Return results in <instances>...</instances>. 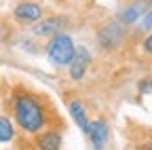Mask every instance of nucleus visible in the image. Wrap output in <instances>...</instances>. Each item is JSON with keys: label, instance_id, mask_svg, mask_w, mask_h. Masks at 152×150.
<instances>
[{"label": "nucleus", "instance_id": "f257e3e1", "mask_svg": "<svg viewBox=\"0 0 152 150\" xmlns=\"http://www.w3.org/2000/svg\"><path fill=\"white\" fill-rule=\"evenodd\" d=\"M13 116L17 127L28 135L40 133L47 125V110L40 102V97L26 91H17L13 97Z\"/></svg>", "mask_w": 152, "mask_h": 150}, {"label": "nucleus", "instance_id": "f03ea898", "mask_svg": "<svg viewBox=\"0 0 152 150\" xmlns=\"http://www.w3.org/2000/svg\"><path fill=\"white\" fill-rule=\"evenodd\" d=\"M74 51H76V45H74V38L70 34H55L51 36V40L47 45V55H49V61L55 64V66H68L74 57Z\"/></svg>", "mask_w": 152, "mask_h": 150}, {"label": "nucleus", "instance_id": "7ed1b4c3", "mask_svg": "<svg viewBox=\"0 0 152 150\" xmlns=\"http://www.w3.org/2000/svg\"><path fill=\"white\" fill-rule=\"evenodd\" d=\"M95 40H97V47L104 49V51H114L118 49L125 40V26L121 21H112L108 26H104L97 36H95Z\"/></svg>", "mask_w": 152, "mask_h": 150}, {"label": "nucleus", "instance_id": "20e7f679", "mask_svg": "<svg viewBox=\"0 0 152 150\" xmlns=\"http://www.w3.org/2000/svg\"><path fill=\"white\" fill-rule=\"evenodd\" d=\"M89 66H91V53H89V49H87V47H76L74 57H72V61L68 64L72 80H76V83L83 80V78L87 76Z\"/></svg>", "mask_w": 152, "mask_h": 150}, {"label": "nucleus", "instance_id": "39448f33", "mask_svg": "<svg viewBox=\"0 0 152 150\" xmlns=\"http://www.w3.org/2000/svg\"><path fill=\"white\" fill-rule=\"evenodd\" d=\"M150 9H152V0H135V2L127 4L125 9H121L118 21H121L123 26H131V23L140 21Z\"/></svg>", "mask_w": 152, "mask_h": 150}, {"label": "nucleus", "instance_id": "423d86ee", "mask_svg": "<svg viewBox=\"0 0 152 150\" xmlns=\"http://www.w3.org/2000/svg\"><path fill=\"white\" fill-rule=\"evenodd\" d=\"M68 26V17L61 15H55V17H47V19L36 21V26L32 28L34 36H55V34H61V30Z\"/></svg>", "mask_w": 152, "mask_h": 150}, {"label": "nucleus", "instance_id": "0eeeda50", "mask_svg": "<svg viewBox=\"0 0 152 150\" xmlns=\"http://www.w3.org/2000/svg\"><path fill=\"white\" fill-rule=\"evenodd\" d=\"M108 135H110V129H108V123L104 119L91 121L89 131H87V138H89L93 150H104L106 144H108Z\"/></svg>", "mask_w": 152, "mask_h": 150}, {"label": "nucleus", "instance_id": "6e6552de", "mask_svg": "<svg viewBox=\"0 0 152 150\" xmlns=\"http://www.w3.org/2000/svg\"><path fill=\"white\" fill-rule=\"evenodd\" d=\"M13 15H15V19L21 21V23H36V21L42 19V9L38 4H34V2H21V4L15 7Z\"/></svg>", "mask_w": 152, "mask_h": 150}, {"label": "nucleus", "instance_id": "1a4fd4ad", "mask_svg": "<svg viewBox=\"0 0 152 150\" xmlns=\"http://www.w3.org/2000/svg\"><path fill=\"white\" fill-rule=\"evenodd\" d=\"M68 108H70V116L74 119V123L78 125V129L87 135L91 121H89V116H87V110H85L83 102H78V100H70V102H68Z\"/></svg>", "mask_w": 152, "mask_h": 150}, {"label": "nucleus", "instance_id": "9d476101", "mask_svg": "<svg viewBox=\"0 0 152 150\" xmlns=\"http://www.w3.org/2000/svg\"><path fill=\"white\" fill-rule=\"evenodd\" d=\"M38 150H61V135L57 131H40L36 133Z\"/></svg>", "mask_w": 152, "mask_h": 150}, {"label": "nucleus", "instance_id": "9b49d317", "mask_svg": "<svg viewBox=\"0 0 152 150\" xmlns=\"http://www.w3.org/2000/svg\"><path fill=\"white\" fill-rule=\"evenodd\" d=\"M13 138H15V127H13V123H11L7 116H0V144L13 142Z\"/></svg>", "mask_w": 152, "mask_h": 150}, {"label": "nucleus", "instance_id": "f8f14e48", "mask_svg": "<svg viewBox=\"0 0 152 150\" xmlns=\"http://www.w3.org/2000/svg\"><path fill=\"white\" fill-rule=\"evenodd\" d=\"M137 89H140V93H144V95H150V93H152V76H148V78L140 80Z\"/></svg>", "mask_w": 152, "mask_h": 150}, {"label": "nucleus", "instance_id": "ddd939ff", "mask_svg": "<svg viewBox=\"0 0 152 150\" xmlns=\"http://www.w3.org/2000/svg\"><path fill=\"white\" fill-rule=\"evenodd\" d=\"M144 32H152V9L142 17V26H140Z\"/></svg>", "mask_w": 152, "mask_h": 150}, {"label": "nucleus", "instance_id": "4468645a", "mask_svg": "<svg viewBox=\"0 0 152 150\" xmlns=\"http://www.w3.org/2000/svg\"><path fill=\"white\" fill-rule=\"evenodd\" d=\"M144 51L146 53H152V34H148V38L144 40Z\"/></svg>", "mask_w": 152, "mask_h": 150}]
</instances>
